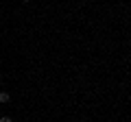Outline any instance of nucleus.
<instances>
[{
    "label": "nucleus",
    "instance_id": "f257e3e1",
    "mask_svg": "<svg viewBox=\"0 0 131 122\" xmlns=\"http://www.w3.org/2000/svg\"><path fill=\"white\" fill-rule=\"evenodd\" d=\"M11 103V94L9 92H0V105H7Z\"/></svg>",
    "mask_w": 131,
    "mask_h": 122
},
{
    "label": "nucleus",
    "instance_id": "f03ea898",
    "mask_svg": "<svg viewBox=\"0 0 131 122\" xmlns=\"http://www.w3.org/2000/svg\"><path fill=\"white\" fill-rule=\"evenodd\" d=\"M0 122H13V120H11L9 116H2V118H0Z\"/></svg>",
    "mask_w": 131,
    "mask_h": 122
},
{
    "label": "nucleus",
    "instance_id": "7ed1b4c3",
    "mask_svg": "<svg viewBox=\"0 0 131 122\" xmlns=\"http://www.w3.org/2000/svg\"><path fill=\"white\" fill-rule=\"evenodd\" d=\"M22 2H26V5H28V2H31V0H22Z\"/></svg>",
    "mask_w": 131,
    "mask_h": 122
},
{
    "label": "nucleus",
    "instance_id": "20e7f679",
    "mask_svg": "<svg viewBox=\"0 0 131 122\" xmlns=\"http://www.w3.org/2000/svg\"><path fill=\"white\" fill-rule=\"evenodd\" d=\"M0 85H2V79H0Z\"/></svg>",
    "mask_w": 131,
    "mask_h": 122
}]
</instances>
